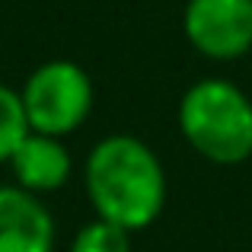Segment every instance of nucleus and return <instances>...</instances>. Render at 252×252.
Listing matches in <instances>:
<instances>
[{
  "label": "nucleus",
  "mask_w": 252,
  "mask_h": 252,
  "mask_svg": "<svg viewBox=\"0 0 252 252\" xmlns=\"http://www.w3.org/2000/svg\"><path fill=\"white\" fill-rule=\"evenodd\" d=\"M83 185L96 217L131 233L150 227L166 204V172L160 157L131 134H109L90 150Z\"/></svg>",
  "instance_id": "f257e3e1"
},
{
  "label": "nucleus",
  "mask_w": 252,
  "mask_h": 252,
  "mask_svg": "<svg viewBox=\"0 0 252 252\" xmlns=\"http://www.w3.org/2000/svg\"><path fill=\"white\" fill-rule=\"evenodd\" d=\"M179 131L204 160L243 163L252 157V99L220 77L198 80L179 102Z\"/></svg>",
  "instance_id": "f03ea898"
},
{
  "label": "nucleus",
  "mask_w": 252,
  "mask_h": 252,
  "mask_svg": "<svg viewBox=\"0 0 252 252\" xmlns=\"http://www.w3.org/2000/svg\"><path fill=\"white\" fill-rule=\"evenodd\" d=\"M23 105L32 131L64 137L93 112V80L74 61H45L26 77Z\"/></svg>",
  "instance_id": "7ed1b4c3"
},
{
  "label": "nucleus",
  "mask_w": 252,
  "mask_h": 252,
  "mask_svg": "<svg viewBox=\"0 0 252 252\" xmlns=\"http://www.w3.org/2000/svg\"><path fill=\"white\" fill-rule=\"evenodd\" d=\"M185 38L211 61H236L252 51V0H189Z\"/></svg>",
  "instance_id": "20e7f679"
},
{
  "label": "nucleus",
  "mask_w": 252,
  "mask_h": 252,
  "mask_svg": "<svg viewBox=\"0 0 252 252\" xmlns=\"http://www.w3.org/2000/svg\"><path fill=\"white\" fill-rule=\"evenodd\" d=\"M0 252H55V217L23 185H0Z\"/></svg>",
  "instance_id": "39448f33"
},
{
  "label": "nucleus",
  "mask_w": 252,
  "mask_h": 252,
  "mask_svg": "<svg viewBox=\"0 0 252 252\" xmlns=\"http://www.w3.org/2000/svg\"><path fill=\"white\" fill-rule=\"evenodd\" d=\"M10 169L16 185L45 195V191H58L70 182L74 176V157L64 147L61 137L42 134V131H29L19 141V147L10 157Z\"/></svg>",
  "instance_id": "423d86ee"
},
{
  "label": "nucleus",
  "mask_w": 252,
  "mask_h": 252,
  "mask_svg": "<svg viewBox=\"0 0 252 252\" xmlns=\"http://www.w3.org/2000/svg\"><path fill=\"white\" fill-rule=\"evenodd\" d=\"M32 128H29V118H26L23 96L0 83V163H10L13 150L19 147V141Z\"/></svg>",
  "instance_id": "0eeeda50"
},
{
  "label": "nucleus",
  "mask_w": 252,
  "mask_h": 252,
  "mask_svg": "<svg viewBox=\"0 0 252 252\" xmlns=\"http://www.w3.org/2000/svg\"><path fill=\"white\" fill-rule=\"evenodd\" d=\"M70 252H131V230L118 227V223L96 217L70 243Z\"/></svg>",
  "instance_id": "6e6552de"
}]
</instances>
